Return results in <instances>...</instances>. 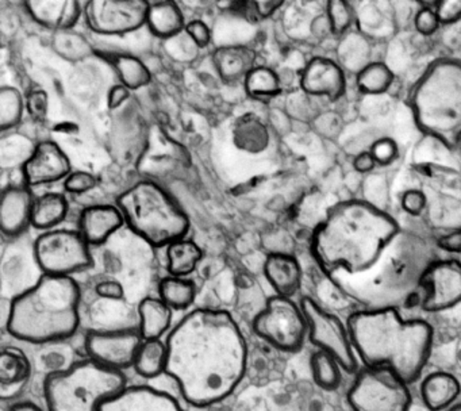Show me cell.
Listing matches in <instances>:
<instances>
[{"mask_svg":"<svg viewBox=\"0 0 461 411\" xmlns=\"http://www.w3.org/2000/svg\"><path fill=\"white\" fill-rule=\"evenodd\" d=\"M302 311L306 316L309 326V338L320 351L333 356L342 370L355 372L357 368L355 349L350 341L348 327L334 314L326 311L312 297H304L301 300Z\"/></svg>","mask_w":461,"mask_h":411,"instance_id":"11","label":"cell"},{"mask_svg":"<svg viewBox=\"0 0 461 411\" xmlns=\"http://www.w3.org/2000/svg\"><path fill=\"white\" fill-rule=\"evenodd\" d=\"M337 62L344 72L358 75L366 65L376 61L372 57V43L360 30H349L339 37L336 49Z\"/></svg>","mask_w":461,"mask_h":411,"instance_id":"24","label":"cell"},{"mask_svg":"<svg viewBox=\"0 0 461 411\" xmlns=\"http://www.w3.org/2000/svg\"><path fill=\"white\" fill-rule=\"evenodd\" d=\"M36 197L31 187L12 184L6 187L0 197V229L7 237H18L32 226Z\"/></svg>","mask_w":461,"mask_h":411,"instance_id":"17","label":"cell"},{"mask_svg":"<svg viewBox=\"0 0 461 411\" xmlns=\"http://www.w3.org/2000/svg\"><path fill=\"white\" fill-rule=\"evenodd\" d=\"M10 411H44L33 402H18L12 406Z\"/></svg>","mask_w":461,"mask_h":411,"instance_id":"52","label":"cell"},{"mask_svg":"<svg viewBox=\"0 0 461 411\" xmlns=\"http://www.w3.org/2000/svg\"><path fill=\"white\" fill-rule=\"evenodd\" d=\"M414 27L418 34L430 37L441 29V22L433 7H420L414 15Z\"/></svg>","mask_w":461,"mask_h":411,"instance_id":"43","label":"cell"},{"mask_svg":"<svg viewBox=\"0 0 461 411\" xmlns=\"http://www.w3.org/2000/svg\"><path fill=\"white\" fill-rule=\"evenodd\" d=\"M79 284L74 278L42 275L33 286L10 300L5 329L20 341L50 343L67 340L79 329Z\"/></svg>","mask_w":461,"mask_h":411,"instance_id":"4","label":"cell"},{"mask_svg":"<svg viewBox=\"0 0 461 411\" xmlns=\"http://www.w3.org/2000/svg\"><path fill=\"white\" fill-rule=\"evenodd\" d=\"M460 392V381L452 373H430L420 384V397L426 407L431 411H441L449 407L457 399Z\"/></svg>","mask_w":461,"mask_h":411,"instance_id":"25","label":"cell"},{"mask_svg":"<svg viewBox=\"0 0 461 411\" xmlns=\"http://www.w3.org/2000/svg\"><path fill=\"white\" fill-rule=\"evenodd\" d=\"M253 5H255L258 19H266L274 15L279 8H282L283 5H285V3L274 2V0H266V2H255L253 3Z\"/></svg>","mask_w":461,"mask_h":411,"instance_id":"51","label":"cell"},{"mask_svg":"<svg viewBox=\"0 0 461 411\" xmlns=\"http://www.w3.org/2000/svg\"><path fill=\"white\" fill-rule=\"evenodd\" d=\"M353 411H409V384L390 368L366 367L348 392Z\"/></svg>","mask_w":461,"mask_h":411,"instance_id":"9","label":"cell"},{"mask_svg":"<svg viewBox=\"0 0 461 411\" xmlns=\"http://www.w3.org/2000/svg\"><path fill=\"white\" fill-rule=\"evenodd\" d=\"M449 411H461V405L455 406V407L450 408Z\"/></svg>","mask_w":461,"mask_h":411,"instance_id":"53","label":"cell"},{"mask_svg":"<svg viewBox=\"0 0 461 411\" xmlns=\"http://www.w3.org/2000/svg\"><path fill=\"white\" fill-rule=\"evenodd\" d=\"M101 411H185L166 392L148 386H131L104 403Z\"/></svg>","mask_w":461,"mask_h":411,"instance_id":"18","label":"cell"},{"mask_svg":"<svg viewBox=\"0 0 461 411\" xmlns=\"http://www.w3.org/2000/svg\"><path fill=\"white\" fill-rule=\"evenodd\" d=\"M185 32L198 49L206 48L212 42V30H210L209 24L202 19H193V21L187 22Z\"/></svg>","mask_w":461,"mask_h":411,"instance_id":"44","label":"cell"},{"mask_svg":"<svg viewBox=\"0 0 461 411\" xmlns=\"http://www.w3.org/2000/svg\"><path fill=\"white\" fill-rule=\"evenodd\" d=\"M353 169L357 173H361V175H366V173H371L372 170L376 167V161H375L372 154L369 153L368 151H361L357 156L353 159Z\"/></svg>","mask_w":461,"mask_h":411,"instance_id":"50","label":"cell"},{"mask_svg":"<svg viewBox=\"0 0 461 411\" xmlns=\"http://www.w3.org/2000/svg\"><path fill=\"white\" fill-rule=\"evenodd\" d=\"M312 379L321 388L333 391L341 384V365L330 354L318 349L310 359Z\"/></svg>","mask_w":461,"mask_h":411,"instance_id":"38","label":"cell"},{"mask_svg":"<svg viewBox=\"0 0 461 411\" xmlns=\"http://www.w3.org/2000/svg\"><path fill=\"white\" fill-rule=\"evenodd\" d=\"M158 297L172 310H187L195 302V284L187 278L167 276L158 283Z\"/></svg>","mask_w":461,"mask_h":411,"instance_id":"32","label":"cell"},{"mask_svg":"<svg viewBox=\"0 0 461 411\" xmlns=\"http://www.w3.org/2000/svg\"><path fill=\"white\" fill-rule=\"evenodd\" d=\"M422 308L429 313L449 310L461 303V262L457 260L434 261L423 273Z\"/></svg>","mask_w":461,"mask_h":411,"instance_id":"14","label":"cell"},{"mask_svg":"<svg viewBox=\"0 0 461 411\" xmlns=\"http://www.w3.org/2000/svg\"><path fill=\"white\" fill-rule=\"evenodd\" d=\"M149 2L145 0H93L86 3L83 15L99 35H125L147 24Z\"/></svg>","mask_w":461,"mask_h":411,"instance_id":"12","label":"cell"},{"mask_svg":"<svg viewBox=\"0 0 461 411\" xmlns=\"http://www.w3.org/2000/svg\"><path fill=\"white\" fill-rule=\"evenodd\" d=\"M252 327L261 340L287 353L301 351L309 335L301 305H296L291 297L279 295L267 300L263 310L253 319Z\"/></svg>","mask_w":461,"mask_h":411,"instance_id":"10","label":"cell"},{"mask_svg":"<svg viewBox=\"0 0 461 411\" xmlns=\"http://www.w3.org/2000/svg\"><path fill=\"white\" fill-rule=\"evenodd\" d=\"M420 132L447 148L461 142V61L439 59L418 78L410 96Z\"/></svg>","mask_w":461,"mask_h":411,"instance_id":"5","label":"cell"},{"mask_svg":"<svg viewBox=\"0 0 461 411\" xmlns=\"http://www.w3.org/2000/svg\"><path fill=\"white\" fill-rule=\"evenodd\" d=\"M355 78L356 86L363 94L382 95L391 88L395 76L387 64L374 61L366 65Z\"/></svg>","mask_w":461,"mask_h":411,"instance_id":"36","label":"cell"},{"mask_svg":"<svg viewBox=\"0 0 461 411\" xmlns=\"http://www.w3.org/2000/svg\"><path fill=\"white\" fill-rule=\"evenodd\" d=\"M166 342L167 375L176 381L185 402L195 407L230 397L247 372V341L228 311H190L169 332Z\"/></svg>","mask_w":461,"mask_h":411,"instance_id":"1","label":"cell"},{"mask_svg":"<svg viewBox=\"0 0 461 411\" xmlns=\"http://www.w3.org/2000/svg\"><path fill=\"white\" fill-rule=\"evenodd\" d=\"M72 172L71 160L55 141L36 143L33 153L23 165V180L31 188L66 180Z\"/></svg>","mask_w":461,"mask_h":411,"instance_id":"15","label":"cell"},{"mask_svg":"<svg viewBox=\"0 0 461 411\" xmlns=\"http://www.w3.org/2000/svg\"><path fill=\"white\" fill-rule=\"evenodd\" d=\"M26 110V97L17 87L5 86L0 89V129H15L23 121Z\"/></svg>","mask_w":461,"mask_h":411,"instance_id":"37","label":"cell"},{"mask_svg":"<svg viewBox=\"0 0 461 411\" xmlns=\"http://www.w3.org/2000/svg\"><path fill=\"white\" fill-rule=\"evenodd\" d=\"M125 224L118 206L95 205L86 207L79 216V233L90 246L104 245Z\"/></svg>","mask_w":461,"mask_h":411,"instance_id":"19","label":"cell"},{"mask_svg":"<svg viewBox=\"0 0 461 411\" xmlns=\"http://www.w3.org/2000/svg\"><path fill=\"white\" fill-rule=\"evenodd\" d=\"M95 292L102 299L121 300L125 295V288L120 281L104 280L96 284Z\"/></svg>","mask_w":461,"mask_h":411,"instance_id":"47","label":"cell"},{"mask_svg":"<svg viewBox=\"0 0 461 411\" xmlns=\"http://www.w3.org/2000/svg\"><path fill=\"white\" fill-rule=\"evenodd\" d=\"M91 246L79 230L53 229L42 232L34 242V259L42 275L74 278L93 267Z\"/></svg>","mask_w":461,"mask_h":411,"instance_id":"8","label":"cell"},{"mask_svg":"<svg viewBox=\"0 0 461 411\" xmlns=\"http://www.w3.org/2000/svg\"><path fill=\"white\" fill-rule=\"evenodd\" d=\"M399 233L398 222L377 206L366 200H344L329 208L315 227L312 257L339 288L376 269Z\"/></svg>","mask_w":461,"mask_h":411,"instance_id":"2","label":"cell"},{"mask_svg":"<svg viewBox=\"0 0 461 411\" xmlns=\"http://www.w3.org/2000/svg\"><path fill=\"white\" fill-rule=\"evenodd\" d=\"M264 275L276 295L293 297L302 287L301 264L294 254L269 253L264 262Z\"/></svg>","mask_w":461,"mask_h":411,"instance_id":"21","label":"cell"},{"mask_svg":"<svg viewBox=\"0 0 461 411\" xmlns=\"http://www.w3.org/2000/svg\"><path fill=\"white\" fill-rule=\"evenodd\" d=\"M437 16H438L441 26H450L461 21V0H445L437 3Z\"/></svg>","mask_w":461,"mask_h":411,"instance_id":"46","label":"cell"},{"mask_svg":"<svg viewBox=\"0 0 461 411\" xmlns=\"http://www.w3.org/2000/svg\"><path fill=\"white\" fill-rule=\"evenodd\" d=\"M26 111L34 121L44 123L50 114V95L44 89H33L26 96Z\"/></svg>","mask_w":461,"mask_h":411,"instance_id":"41","label":"cell"},{"mask_svg":"<svg viewBox=\"0 0 461 411\" xmlns=\"http://www.w3.org/2000/svg\"><path fill=\"white\" fill-rule=\"evenodd\" d=\"M248 96L256 100H269L282 92L279 75L271 68L258 65L244 81Z\"/></svg>","mask_w":461,"mask_h":411,"instance_id":"35","label":"cell"},{"mask_svg":"<svg viewBox=\"0 0 461 411\" xmlns=\"http://www.w3.org/2000/svg\"><path fill=\"white\" fill-rule=\"evenodd\" d=\"M142 341L140 330H93L86 335V353L93 361L122 372L133 368Z\"/></svg>","mask_w":461,"mask_h":411,"instance_id":"13","label":"cell"},{"mask_svg":"<svg viewBox=\"0 0 461 411\" xmlns=\"http://www.w3.org/2000/svg\"><path fill=\"white\" fill-rule=\"evenodd\" d=\"M117 206L129 229L149 245L168 246L187 237V214L155 181H137L120 195Z\"/></svg>","mask_w":461,"mask_h":411,"instance_id":"6","label":"cell"},{"mask_svg":"<svg viewBox=\"0 0 461 411\" xmlns=\"http://www.w3.org/2000/svg\"><path fill=\"white\" fill-rule=\"evenodd\" d=\"M269 130L255 114H244L234 122L233 142L245 153L258 154L269 145Z\"/></svg>","mask_w":461,"mask_h":411,"instance_id":"28","label":"cell"},{"mask_svg":"<svg viewBox=\"0 0 461 411\" xmlns=\"http://www.w3.org/2000/svg\"><path fill=\"white\" fill-rule=\"evenodd\" d=\"M112 62L120 78V83L131 91L144 88L152 81L149 68L133 54H115Z\"/></svg>","mask_w":461,"mask_h":411,"instance_id":"34","label":"cell"},{"mask_svg":"<svg viewBox=\"0 0 461 411\" xmlns=\"http://www.w3.org/2000/svg\"><path fill=\"white\" fill-rule=\"evenodd\" d=\"M32 376V362L23 349L9 346L0 353V397L14 399Z\"/></svg>","mask_w":461,"mask_h":411,"instance_id":"22","label":"cell"},{"mask_svg":"<svg viewBox=\"0 0 461 411\" xmlns=\"http://www.w3.org/2000/svg\"><path fill=\"white\" fill-rule=\"evenodd\" d=\"M301 88L312 97L341 99L347 92V76L339 62L328 57H314L301 73Z\"/></svg>","mask_w":461,"mask_h":411,"instance_id":"16","label":"cell"},{"mask_svg":"<svg viewBox=\"0 0 461 411\" xmlns=\"http://www.w3.org/2000/svg\"><path fill=\"white\" fill-rule=\"evenodd\" d=\"M25 8L36 23L53 32L74 29L83 15L77 0H28Z\"/></svg>","mask_w":461,"mask_h":411,"instance_id":"20","label":"cell"},{"mask_svg":"<svg viewBox=\"0 0 461 411\" xmlns=\"http://www.w3.org/2000/svg\"><path fill=\"white\" fill-rule=\"evenodd\" d=\"M147 24L150 32L161 40H171L182 34L185 29V18L176 2L161 0L149 2Z\"/></svg>","mask_w":461,"mask_h":411,"instance_id":"26","label":"cell"},{"mask_svg":"<svg viewBox=\"0 0 461 411\" xmlns=\"http://www.w3.org/2000/svg\"><path fill=\"white\" fill-rule=\"evenodd\" d=\"M369 153L374 157L377 165H391L398 159L399 148L398 143L390 137H382L372 143L368 149Z\"/></svg>","mask_w":461,"mask_h":411,"instance_id":"42","label":"cell"},{"mask_svg":"<svg viewBox=\"0 0 461 411\" xmlns=\"http://www.w3.org/2000/svg\"><path fill=\"white\" fill-rule=\"evenodd\" d=\"M126 387L121 370L87 359L47 376L45 402L48 411H101Z\"/></svg>","mask_w":461,"mask_h":411,"instance_id":"7","label":"cell"},{"mask_svg":"<svg viewBox=\"0 0 461 411\" xmlns=\"http://www.w3.org/2000/svg\"><path fill=\"white\" fill-rule=\"evenodd\" d=\"M437 246L449 253H461V229L453 230L437 240Z\"/></svg>","mask_w":461,"mask_h":411,"instance_id":"49","label":"cell"},{"mask_svg":"<svg viewBox=\"0 0 461 411\" xmlns=\"http://www.w3.org/2000/svg\"><path fill=\"white\" fill-rule=\"evenodd\" d=\"M428 205L426 195L420 189H407L401 197V206L404 213L410 215H420Z\"/></svg>","mask_w":461,"mask_h":411,"instance_id":"45","label":"cell"},{"mask_svg":"<svg viewBox=\"0 0 461 411\" xmlns=\"http://www.w3.org/2000/svg\"><path fill=\"white\" fill-rule=\"evenodd\" d=\"M168 365V348L163 340H144L136 360H134L133 370L137 375L145 379H155L167 373Z\"/></svg>","mask_w":461,"mask_h":411,"instance_id":"31","label":"cell"},{"mask_svg":"<svg viewBox=\"0 0 461 411\" xmlns=\"http://www.w3.org/2000/svg\"><path fill=\"white\" fill-rule=\"evenodd\" d=\"M69 213V202L60 192H47L36 197L32 226L42 232L58 229Z\"/></svg>","mask_w":461,"mask_h":411,"instance_id":"29","label":"cell"},{"mask_svg":"<svg viewBox=\"0 0 461 411\" xmlns=\"http://www.w3.org/2000/svg\"><path fill=\"white\" fill-rule=\"evenodd\" d=\"M203 251L194 241L182 238L167 246V269L169 275L187 278L201 264Z\"/></svg>","mask_w":461,"mask_h":411,"instance_id":"30","label":"cell"},{"mask_svg":"<svg viewBox=\"0 0 461 411\" xmlns=\"http://www.w3.org/2000/svg\"><path fill=\"white\" fill-rule=\"evenodd\" d=\"M131 89L126 88L122 84H114L107 94V105L110 110L120 108L131 97Z\"/></svg>","mask_w":461,"mask_h":411,"instance_id":"48","label":"cell"},{"mask_svg":"<svg viewBox=\"0 0 461 411\" xmlns=\"http://www.w3.org/2000/svg\"><path fill=\"white\" fill-rule=\"evenodd\" d=\"M258 54L249 46L223 45L212 51V64L225 83L245 81L258 65Z\"/></svg>","mask_w":461,"mask_h":411,"instance_id":"23","label":"cell"},{"mask_svg":"<svg viewBox=\"0 0 461 411\" xmlns=\"http://www.w3.org/2000/svg\"><path fill=\"white\" fill-rule=\"evenodd\" d=\"M348 332L366 367L390 368L407 384L420 379L433 345L430 324L403 319L398 308L356 311Z\"/></svg>","mask_w":461,"mask_h":411,"instance_id":"3","label":"cell"},{"mask_svg":"<svg viewBox=\"0 0 461 411\" xmlns=\"http://www.w3.org/2000/svg\"><path fill=\"white\" fill-rule=\"evenodd\" d=\"M50 45L55 53L67 61H83L94 54L93 45L87 37L74 29L53 32Z\"/></svg>","mask_w":461,"mask_h":411,"instance_id":"33","label":"cell"},{"mask_svg":"<svg viewBox=\"0 0 461 411\" xmlns=\"http://www.w3.org/2000/svg\"><path fill=\"white\" fill-rule=\"evenodd\" d=\"M172 310L160 297H147L140 302V333L144 340H161L171 329Z\"/></svg>","mask_w":461,"mask_h":411,"instance_id":"27","label":"cell"},{"mask_svg":"<svg viewBox=\"0 0 461 411\" xmlns=\"http://www.w3.org/2000/svg\"><path fill=\"white\" fill-rule=\"evenodd\" d=\"M98 186V178L88 170H72L64 180V189L69 194L82 195L93 191Z\"/></svg>","mask_w":461,"mask_h":411,"instance_id":"40","label":"cell"},{"mask_svg":"<svg viewBox=\"0 0 461 411\" xmlns=\"http://www.w3.org/2000/svg\"><path fill=\"white\" fill-rule=\"evenodd\" d=\"M325 15L330 26L331 34L342 35L347 34L349 30H352L353 24L356 22V11L353 10L350 3L345 0H330L326 3Z\"/></svg>","mask_w":461,"mask_h":411,"instance_id":"39","label":"cell"}]
</instances>
